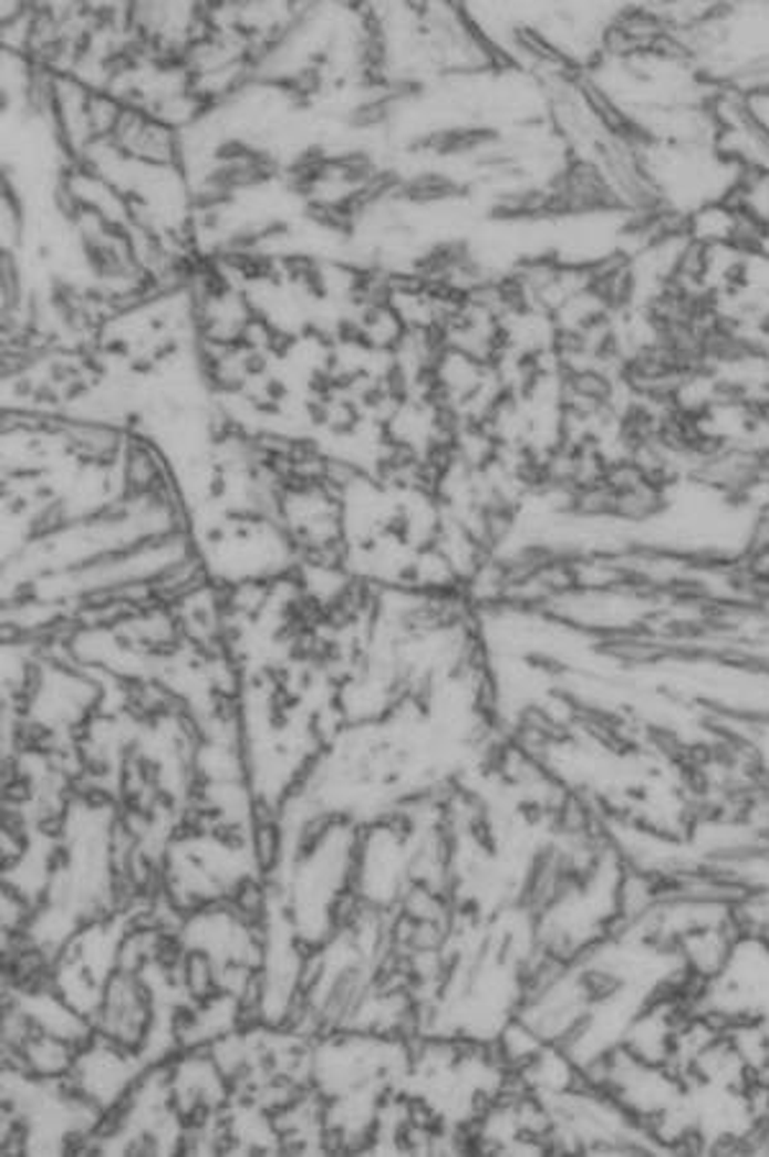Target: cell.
<instances>
[{
	"instance_id": "6da1fadb",
	"label": "cell",
	"mask_w": 769,
	"mask_h": 1157,
	"mask_svg": "<svg viewBox=\"0 0 769 1157\" xmlns=\"http://www.w3.org/2000/svg\"><path fill=\"white\" fill-rule=\"evenodd\" d=\"M669 485L652 481V477H646L634 488L615 493L613 521L626 526V529H644V526L665 519L669 512Z\"/></svg>"
},
{
	"instance_id": "7a4b0ae2",
	"label": "cell",
	"mask_w": 769,
	"mask_h": 1157,
	"mask_svg": "<svg viewBox=\"0 0 769 1157\" xmlns=\"http://www.w3.org/2000/svg\"><path fill=\"white\" fill-rule=\"evenodd\" d=\"M465 196H467V185H461L447 173H439V169H424V173L406 177L393 200H403V204H413V206H434V204H447V200L465 198Z\"/></svg>"
},
{
	"instance_id": "3957f363",
	"label": "cell",
	"mask_w": 769,
	"mask_h": 1157,
	"mask_svg": "<svg viewBox=\"0 0 769 1157\" xmlns=\"http://www.w3.org/2000/svg\"><path fill=\"white\" fill-rule=\"evenodd\" d=\"M395 105L398 103L385 99V95H370V99H364L362 103L354 105V109H350L344 121L354 132H375V128L391 124L395 116Z\"/></svg>"
},
{
	"instance_id": "277c9868",
	"label": "cell",
	"mask_w": 769,
	"mask_h": 1157,
	"mask_svg": "<svg viewBox=\"0 0 769 1157\" xmlns=\"http://www.w3.org/2000/svg\"><path fill=\"white\" fill-rule=\"evenodd\" d=\"M751 116L759 121V126L769 134V91L767 93H749L747 95Z\"/></svg>"
}]
</instances>
